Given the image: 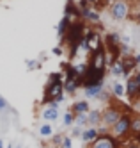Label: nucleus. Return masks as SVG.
Returning <instances> with one entry per match:
<instances>
[{
	"label": "nucleus",
	"instance_id": "obj_1",
	"mask_svg": "<svg viewBox=\"0 0 140 148\" xmlns=\"http://www.w3.org/2000/svg\"><path fill=\"white\" fill-rule=\"evenodd\" d=\"M133 11V5L130 0H114L108 7V13L112 16L114 22H124V20H130Z\"/></svg>",
	"mask_w": 140,
	"mask_h": 148
},
{
	"label": "nucleus",
	"instance_id": "obj_2",
	"mask_svg": "<svg viewBox=\"0 0 140 148\" xmlns=\"http://www.w3.org/2000/svg\"><path fill=\"white\" fill-rule=\"evenodd\" d=\"M131 118H133V114L131 112H122L121 114V118L115 121V125H112V129H110V134L114 137H117V139H128L130 137V127H131Z\"/></svg>",
	"mask_w": 140,
	"mask_h": 148
},
{
	"label": "nucleus",
	"instance_id": "obj_3",
	"mask_svg": "<svg viewBox=\"0 0 140 148\" xmlns=\"http://www.w3.org/2000/svg\"><path fill=\"white\" fill-rule=\"evenodd\" d=\"M121 114L122 111L119 105H114V103L105 105V109H101V125L112 129V125H115V121L121 118Z\"/></svg>",
	"mask_w": 140,
	"mask_h": 148
},
{
	"label": "nucleus",
	"instance_id": "obj_4",
	"mask_svg": "<svg viewBox=\"0 0 140 148\" xmlns=\"http://www.w3.org/2000/svg\"><path fill=\"white\" fill-rule=\"evenodd\" d=\"M39 118L46 123H55L60 118V103L59 102H51L48 105H43L39 111Z\"/></svg>",
	"mask_w": 140,
	"mask_h": 148
},
{
	"label": "nucleus",
	"instance_id": "obj_5",
	"mask_svg": "<svg viewBox=\"0 0 140 148\" xmlns=\"http://www.w3.org/2000/svg\"><path fill=\"white\" fill-rule=\"evenodd\" d=\"M89 148H122V141L114 137L112 134H99L89 145Z\"/></svg>",
	"mask_w": 140,
	"mask_h": 148
},
{
	"label": "nucleus",
	"instance_id": "obj_6",
	"mask_svg": "<svg viewBox=\"0 0 140 148\" xmlns=\"http://www.w3.org/2000/svg\"><path fill=\"white\" fill-rule=\"evenodd\" d=\"M87 62L89 66L94 68V70H99V71H106L108 68V62H106V52H105V47L96 50V52H91L89 57H87Z\"/></svg>",
	"mask_w": 140,
	"mask_h": 148
},
{
	"label": "nucleus",
	"instance_id": "obj_7",
	"mask_svg": "<svg viewBox=\"0 0 140 148\" xmlns=\"http://www.w3.org/2000/svg\"><path fill=\"white\" fill-rule=\"evenodd\" d=\"M105 77H106V71H99V70H94V68H87L85 75L82 77V88H87V86H96V84H105Z\"/></svg>",
	"mask_w": 140,
	"mask_h": 148
},
{
	"label": "nucleus",
	"instance_id": "obj_8",
	"mask_svg": "<svg viewBox=\"0 0 140 148\" xmlns=\"http://www.w3.org/2000/svg\"><path fill=\"white\" fill-rule=\"evenodd\" d=\"M83 38H85V41H87L91 52H96V50L103 48V38H101V34L94 27H87V29H85Z\"/></svg>",
	"mask_w": 140,
	"mask_h": 148
},
{
	"label": "nucleus",
	"instance_id": "obj_9",
	"mask_svg": "<svg viewBox=\"0 0 140 148\" xmlns=\"http://www.w3.org/2000/svg\"><path fill=\"white\" fill-rule=\"evenodd\" d=\"M124 88H126V98L130 100L131 103H137V102L140 100V88L137 86V82H135V79H133L131 75L126 79Z\"/></svg>",
	"mask_w": 140,
	"mask_h": 148
},
{
	"label": "nucleus",
	"instance_id": "obj_10",
	"mask_svg": "<svg viewBox=\"0 0 140 148\" xmlns=\"http://www.w3.org/2000/svg\"><path fill=\"white\" fill-rule=\"evenodd\" d=\"M82 22L83 23H89V25H98L101 23V14L98 9H94V7H89V9H85V11H82Z\"/></svg>",
	"mask_w": 140,
	"mask_h": 148
},
{
	"label": "nucleus",
	"instance_id": "obj_11",
	"mask_svg": "<svg viewBox=\"0 0 140 148\" xmlns=\"http://www.w3.org/2000/svg\"><path fill=\"white\" fill-rule=\"evenodd\" d=\"M121 45V34L115 32V30H110L103 36V47L105 50H112V48H119Z\"/></svg>",
	"mask_w": 140,
	"mask_h": 148
},
{
	"label": "nucleus",
	"instance_id": "obj_12",
	"mask_svg": "<svg viewBox=\"0 0 140 148\" xmlns=\"http://www.w3.org/2000/svg\"><path fill=\"white\" fill-rule=\"evenodd\" d=\"M103 89H105V84H96V86H87V88H82V91H83V98L85 100H96L98 102V98H99V95L103 93Z\"/></svg>",
	"mask_w": 140,
	"mask_h": 148
},
{
	"label": "nucleus",
	"instance_id": "obj_13",
	"mask_svg": "<svg viewBox=\"0 0 140 148\" xmlns=\"http://www.w3.org/2000/svg\"><path fill=\"white\" fill-rule=\"evenodd\" d=\"M121 64H122V71H124V79H128L131 73L137 70V61L133 56H121L119 57Z\"/></svg>",
	"mask_w": 140,
	"mask_h": 148
},
{
	"label": "nucleus",
	"instance_id": "obj_14",
	"mask_svg": "<svg viewBox=\"0 0 140 148\" xmlns=\"http://www.w3.org/2000/svg\"><path fill=\"white\" fill-rule=\"evenodd\" d=\"M64 16H68L71 22L82 20V13H80L76 2H66V5H64Z\"/></svg>",
	"mask_w": 140,
	"mask_h": 148
},
{
	"label": "nucleus",
	"instance_id": "obj_15",
	"mask_svg": "<svg viewBox=\"0 0 140 148\" xmlns=\"http://www.w3.org/2000/svg\"><path fill=\"white\" fill-rule=\"evenodd\" d=\"M69 111H73L74 114H87L91 111V102L85 100V98H80V100H74L71 103Z\"/></svg>",
	"mask_w": 140,
	"mask_h": 148
},
{
	"label": "nucleus",
	"instance_id": "obj_16",
	"mask_svg": "<svg viewBox=\"0 0 140 148\" xmlns=\"http://www.w3.org/2000/svg\"><path fill=\"white\" fill-rule=\"evenodd\" d=\"M98 136H99L98 127H85V129L82 130V134H80V141L85 143V145H91Z\"/></svg>",
	"mask_w": 140,
	"mask_h": 148
},
{
	"label": "nucleus",
	"instance_id": "obj_17",
	"mask_svg": "<svg viewBox=\"0 0 140 148\" xmlns=\"http://www.w3.org/2000/svg\"><path fill=\"white\" fill-rule=\"evenodd\" d=\"M110 93H112V97H115L117 100L126 98V88H124V84L121 80H114L110 84Z\"/></svg>",
	"mask_w": 140,
	"mask_h": 148
},
{
	"label": "nucleus",
	"instance_id": "obj_18",
	"mask_svg": "<svg viewBox=\"0 0 140 148\" xmlns=\"http://www.w3.org/2000/svg\"><path fill=\"white\" fill-rule=\"evenodd\" d=\"M37 134L41 139H50V137L55 134V129H53V123H46L43 121L39 127H37Z\"/></svg>",
	"mask_w": 140,
	"mask_h": 148
},
{
	"label": "nucleus",
	"instance_id": "obj_19",
	"mask_svg": "<svg viewBox=\"0 0 140 148\" xmlns=\"http://www.w3.org/2000/svg\"><path fill=\"white\" fill-rule=\"evenodd\" d=\"M69 23H71V20H69L68 16H62V18L59 20V23H57V38H59L60 41L64 39V36H66Z\"/></svg>",
	"mask_w": 140,
	"mask_h": 148
},
{
	"label": "nucleus",
	"instance_id": "obj_20",
	"mask_svg": "<svg viewBox=\"0 0 140 148\" xmlns=\"http://www.w3.org/2000/svg\"><path fill=\"white\" fill-rule=\"evenodd\" d=\"M87 123H89V127H99L101 125V111L91 109L87 112Z\"/></svg>",
	"mask_w": 140,
	"mask_h": 148
},
{
	"label": "nucleus",
	"instance_id": "obj_21",
	"mask_svg": "<svg viewBox=\"0 0 140 148\" xmlns=\"http://www.w3.org/2000/svg\"><path fill=\"white\" fill-rule=\"evenodd\" d=\"M80 88H82L80 80H64V93L66 95H76Z\"/></svg>",
	"mask_w": 140,
	"mask_h": 148
},
{
	"label": "nucleus",
	"instance_id": "obj_22",
	"mask_svg": "<svg viewBox=\"0 0 140 148\" xmlns=\"http://www.w3.org/2000/svg\"><path fill=\"white\" fill-rule=\"evenodd\" d=\"M108 70H110V75H112L114 79H121V77H124L122 64H121V61H119V59L114 61L112 64H108Z\"/></svg>",
	"mask_w": 140,
	"mask_h": 148
},
{
	"label": "nucleus",
	"instance_id": "obj_23",
	"mask_svg": "<svg viewBox=\"0 0 140 148\" xmlns=\"http://www.w3.org/2000/svg\"><path fill=\"white\" fill-rule=\"evenodd\" d=\"M140 134V114H133L131 118V127H130V136L135 137Z\"/></svg>",
	"mask_w": 140,
	"mask_h": 148
},
{
	"label": "nucleus",
	"instance_id": "obj_24",
	"mask_svg": "<svg viewBox=\"0 0 140 148\" xmlns=\"http://www.w3.org/2000/svg\"><path fill=\"white\" fill-rule=\"evenodd\" d=\"M74 116H76V114L68 109L66 112L62 114V125H64V127H68V129H71V127L74 125Z\"/></svg>",
	"mask_w": 140,
	"mask_h": 148
},
{
	"label": "nucleus",
	"instance_id": "obj_25",
	"mask_svg": "<svg viewBox=\"0 0 140 148\" xmlns=\"http://www.w3.org/2000/svg\"><path fill=\"white\" fill-rule=\"evenodd\" d=\"M74 125L82 127V129L89 127V123H87V114H76V116H74Z\"/></svg>",
	"mask_w": 140,
	"mask_h": 148
},
{
	"label": "nucleus",
	"instance_id": "obj_26",
	"mask_svg": "<svg viewBox=\"0 0 140 148\" xmlns=\"http://www.w3.org/2000/svg\"><path fill=\"white\" fill-rule=\"evenodd\" d=\"M62 137H64V134H62V132H55V134H53L48 141H50V145H51V146L59 148V146H60V143H62Z\"/></svg>",
	"mask_w": 140,
	"mask_h": 148
},
{
	"label": "nucleus",
	"instance_id": "obj_27",
	"mask_svg": "<svg viewBox=\"0 0 140 148\" xmlns=\"http://www.w3.org/2000/svg\"><path fill=\"white\" fill-rule=\"evenodd\" d=\"M25 64H27V68L30 70V71H34V70H41V62L39 61H36V59H27L25 61Z\"/></svg>",
	"mask_w": 140,
	"mask_h": 148
},
{
	"label": "nucleus",
	"instance_id": "obj_28",
	"mask_svg": "<svg viewBox=\"0 0 140 148\" xmlns=\"http://www.w3.org/2000/svg\"><path fill=\"white\" fill-rule=\"evenodd\" d=\"M59 148H73V137H71V136H68V134H64L62 143H60V146H59Z\"/></svg>",
	"mask_w": 140,
	"mask_h": 148
},
{
	"label": "nucleus",
	"instance_id": "obj_29",
	"mask_svg": "<svg viewBox=\"0 0 140 148\" xmlns=\"http://www.w3.org/2000/svg\"><path fill=\"white\" fill-rule=\"evenodd\" d=\"M122 148H140V143H137L135 139H133V137H131V139H124L122 141Z\"/></svg>",
	"mask_w": 140,
	"mask_h": 148
},
{
	"label": "nucleus",
	"instance_id": "obj_30",
	"mask_svg": "<svg viewBox=\"0 0 140 148\" xmlns=\"http://www.w3.org/2000/svg\"><path fill=\"white\" fill-rule=\"evenodd\" d=\"M76 5H78V9H80V13L85 11V9H89V7H92V4L89 2V0H78Z\"/></svg>",
	"mask_w": 140,
	"mask_h": 148
},
{
	"label": "nucleus",
	"instance_id": "obj_31",
	"mask_svg": "<svg viewBox=\"0 0 140 148\" xmlns=\"http://www.w3.org/2000/svg\"><path fill=\"white\" fill-rule=\"evenodd\" d=\"M82 130H83L82 127H76V125H73V127H71V134H69V136H71V137H80Z\"/></svg>",
	"mask_w": 140,
	"mask_h": 148
},
{
	"label": "nucleus",
	"instance_id": "obj_32",
	"mask_svg": "<svg viewBox=\"0 0 140 148\" xmlns=\"http://www.w3.org/2000/svg\"><path fill=\"white\" fill-rule=\"evenodd\" d=\"M130 18L133 20L137 25H140V9H138V11H131V16Z\"/></svg>",
	"mask_w": 140,
	"mask_h": 148
},
{
	"label": "nucleus",
	"instance_id": "obj_33",
	"mask_svg": "<svg viewBox=\"0 0 140 148\" xmlns=\"http://www.w3.org/2000/svg\"><path fill=\"white\" fill-rule=\"evenodd\" d=\"M7 109H9L7 100H5L4 97H0V112H2V111H7Z\"/></svg>",
	"mask_w": 140,
	"mask_h": 148
},
{
	"label": "nucleus",
	"instance_id": "obj_34",
	"mask_svg": "<svg viewBox=\"0 0 140 148\" xmlns=\"http://www.w3.org/2000/svg\"><path fill=\"white\" fill-rule=\"evenodd\" d=\"M131 77L135 79V82H137V86L140 88V71H137V70H135V71L131 73Z\"/></svg>",
	"mask_w": 140,
	"mask_h": 148
},
{
	"label": "nucleus",
	"instance_id": "obj_35",
	"mask_svg": "<svg viewBox=\"0 0 140 148\" xmlns=\"http://www.w3.org/2000/svg\"><path fill=\"white\" fill-rule=\"evenodd\" d=\"M51 54H53V56H62V54H64V50H62L60 47H55V48L51 50Z\"/></svg>",
	"mask_w": 140,
	"mask_h": 148
},
{
	"label": "nucleus",
	"instance_id": "obj_36",
	"mask_svg": "<svg viewBox=\"0 0 140 148\" xmlns=\"http://www.w3.org/2000/svg\"><path fill=\"white\" fill-rule=\"evenodd\" d=\"M133 57H135V61H137V66H138V64H140V52H138V54H135Z\"/></svg>",
	"mask_w": 140,
	"mask_h": 148
},
{
	"label": "nucleus",
	"instance_id": "obj_37",
	"mask_svg": "<svg viewBox=\"0 0 140 148\" xmlns=\"http://www.w3.org/2000/svg\"><path fill=\"white\" fill-rule=\"evenodd\" d=\"M133 139H135L137 143H140V134H138V136H135V137H133Z\"/></svg>",
	"mask_w": 140,
	"mask_h": 148
},
{
	"label": "nucleus",
	"instance_id": "obj_38",
	"mask_svg": "<svg viewBox=\"0 0 140 148\" xmlns=\"http://www.w3.org/2000/svg\"><path fill=\"white\" fill-rule=\"evenodd\" d=\"M0 148H5L4 146V139H0Z\"/></svg>",
	"mask_w": 140,
	"mask_h": 148
},
{
	"label": "nucleus",
	"instance_id": "obj_39",
	"mask_svg": "<svg viewBox=\"0 0 140 148\" xmlns=\"http://www.w3.org/2000/svg\"><path fill=\"white\" fill-rule=\"evenodd\" d=\"M89 2H91V4H92V5H94V4H96V2H98V0H89Z\"/></svg>",
	"mask_w": 140,
	"mask_h": 148
},
{
	"label": "nucleus",
	"instance_id": "obj_40",
	"mask_svg": "<svg viewBox=\"0 0 140 148\" xmlns=\"http://www.w3.org/2000/svg\"><path fill=\"white\" fill-rule=\"evenodd\" d=\"M5 148H14V145H7V146H5Z\"/></svg>",
	"mask_w": 140,
	"mask_h": 148
},
{
	"label": "nucleus",
	"instance_id": "obj_41",
	"mask_svg": "<svg viewBox=\"0 0 140 148\" xmlns=\"http://www.w3.org/2000/svg\"><path fill=\"white\" fill-rule=\"evenodd\" d=\"M66 2H76V0H66Z\"/></svg>",
	"mask_w": 140,
	"mask_h": 148
},
{
	"label": "nucleus",
	"instance_id": "obj_42",
	"mask_svg": "<svg viewBox=\"0 0 140 148\" xmlns=\"http://www.w3.org/2000/svg\"><path fill=\"white\" fill-rule=\"evenodd\" d=\"M137 71H140V64H138V66H137Z\"/></svg>",
	"mask_w": 140,
	"mask_h": 148
},
{
	"label": "nucleus",
	"instance_id": "obj_43",
	"mask_svg": "<svg viewBox=\"0 0 140 148\" xmlns=\"http://www.w3.org/2000/svg\"><path fill=\"white\" fill-rule=\"evenodd\" d=\"M14 148H21V146H14Z\"/></svg>",
	"mask_w": 140,
	"mask_h": 148
},
{
	"label": "nucleus",
	"instance_id": "obj_44",
	"mask_svg": "<svg viewBox=\"0 0 140 148\" xmlns=\"http://www.w3.org/2000/svg\"><path fill=\"white\" fill-rule=\"evenodd\" d=\"M130 2H135V0H130Z\"/></svg>",
	"mask_w": 140,
	"mask_h": 148
},
{
	"label": "nucleus",
	"instance_id": "obj_45",
	"mask_svg": "<svg viewBox=\"0 0 140 148\" xmlns=\"http://www.w3.org/2000/svg\"><path fill=\"white\" fill-rule=\"evenodd\" d=\"M138 102H140V100H138Z\"/></svg>",
	"mask_w": 140,
	"mask_h": 148
}]
</instances>
